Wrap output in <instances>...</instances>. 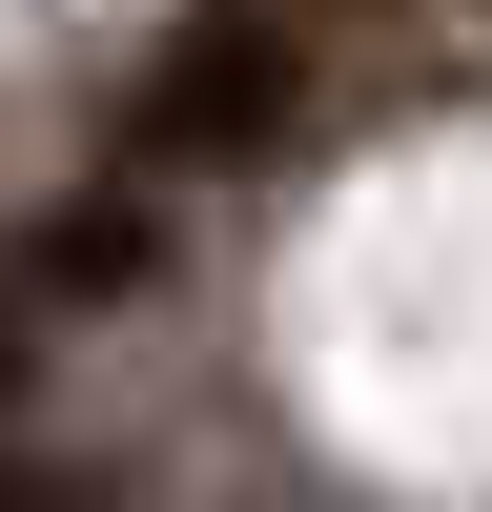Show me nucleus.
<instances>
[{
  "label": "nucleus",
  "instance_id": "1",
  "mask_svg": "<svg viewBox=\"0 0 492 512\" xmlns=\"http://www.w3.org/2000/svg\"><path fill=\"white\" fill-rule=\"evenodd\" d=\"M0 512H21V492H0Z\"/></svg>",
  "mask_w": 492,
  "mask_h": 512
}]
</instances>
